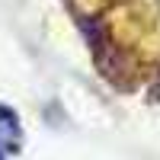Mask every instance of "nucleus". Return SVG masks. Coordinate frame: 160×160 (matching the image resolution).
Returning a JSON list of instances; mask_svg holds the SVG:
<instances>
[{"mask_svg": "<svg viewBox=\"0 0 160 160\" xmlns=\"http://www.w3.org/2000/svg\"><path fill=\"white\" fill-rule=\"evenodd\" d=\"M80 22L106 77L135 87L138 77L148 74L144 68L154 58L151 45L160 32L157 0H96L93 7H83Z\"/></svg>", "mask_w": 160, "mask_h": 160, "instance_id": "f257e3e1", "label": "nucleus"}]
</instances>
